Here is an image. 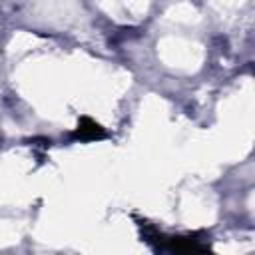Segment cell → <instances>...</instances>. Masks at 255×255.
Wrapping results in <instances>:
<instances>
[{"label":"cell","mask_w":255,"mask_h":255,"mask_svg":"<svg viewBox=\"0 0 255 255\" xmlns=\"http://www.w3.org/2000/svg\"><path fill=\"white\" fill-rule=\"evenodd\" d=\"M86 124L88 126H82L80 129H78V135L80 137H96V135H102V129H100V126L98 124H94V122H90V120H86Z\"/></svg>","instance_id":"6da1fadb"}]
</instances>
